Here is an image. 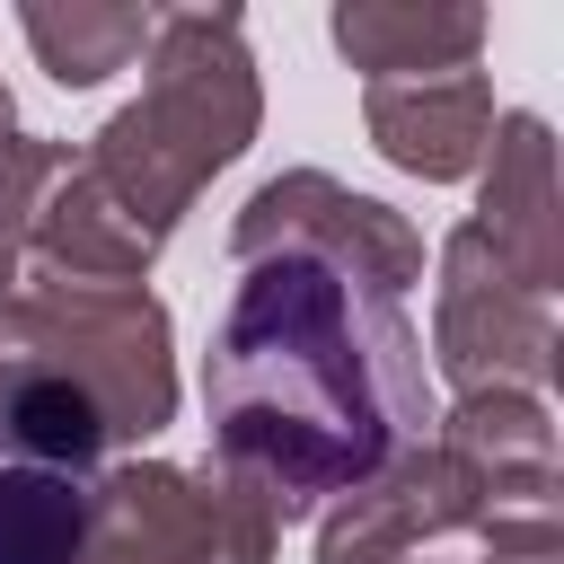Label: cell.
<instances>
[{
	"label": "cell",
	"instance_id": "obj_20",
	"mask_svg": "<svg viewBox=\"0 0 564 564\" xmlns=\"http://www.w3.org/2000/svg\"><path fill=\"white\" fill-rule=\"evenodd\" d=\"M414 564H449V555H414Z\"/></svg>",
	"mask_w": 564,
	"mask_h": 564
},
{
	"label": "cell",
	"instance_id": "obj_4",
	"mask_svg": "<svg viewBox=\"0 0 564 564\" xmlns=\"http://www.w3.org/2000/svg\"><path fill=\"white\" fill-rule=\"evenodd\" d=\"M229 256L238 264H264V256H308V264H335L370 291H414L423 282V229L379 203V194H352L344 176L326 167H291V176H264L238 220H229Z\"/></svg>",
	"mask_w": 564,
	"mask_h": 564
},
{
	"label": "cell",
	"instance_id": "obj_1",
	"mask_svg": "<svg viewBox=\"0 0 564 564\" xmlns=\"http://www.w3.org/2000/svg\"><path fill=\"white\" fill-rule=\"evenodd\" d=\"M212 467L247 476L282 520L388 476L432 441V370L405 308L335 264L264 256L203 352Z\"/></svg>",
	"mask_w": 564,
	"mask_h": 564
},
{
	"label": "cell",
	"instance_id": "obj_6",
	"mask_svg": "<svg viewBox=\"0 0 564 564\" xmlns=\"http://www.w3.org/2000/svg\"><path fill=\"white\" fill-rule=\"evenodd\" d=\"M88 494H97V520H115L150 564H273V538H282V511L229 467L132 458V467H106Z\"/></svg>",
	"mask_w": 564,
	"mask_h": 564
},
{
	"label": "cell",
	"instance_id": "obj_16",
	"mask_svg": "<svg viewBox=\"0 0 564 564\" xmlns=\"http://www.w3.org/2000/svg\"><path fill=\"white\" fill-rule=\"evenodd\" d=\"M62 167H70L62 141H18V132L0 141V300H18V282H26V229Z\"/></svg>",
	"mask_w": 564,
	"mask_h": 564
},
{
	"label": "cell",
	"instance_id": "obj_18",
	"mask_svg": "<svg viewBox=\"0 0 564 564\" xmlns=\"http://www.w3.org/2000/svg\"><path fill=\"white\" fill-rule=\"evenodd\" d=\"M79 564H150V555H141V546H132V538H123L115 520H97V529H88V555H79Z\"/></svg>",
	"mask_w": 564,
	"mask_h": 564
},
{
	"label": "cell",
	"instance_id": "obj_15",
	"mask_svg": "<svg viewBox=\"0 0 564 564\" xmlns=\"http://www.w3.org/2000/svg\"><path fill=\"white\" fill-rule=\"evenodd\" d=\"M97 529L88 476L62 467H9L0 458V564H79Z\"/></svg>",
	"mask_w": 564,
	"mask_h": 564
},
{
	"label": "cell",
	"instance_id": "obj_17",
	"mask_svg": "<svg viewBox=\"0 0 564 564\" xmlns=\"http://www.w3.org/2000/svg\"><path fill=\"white\" fill-rule=\"evenodd\" d=\"M485 564H564V538L555 520H511V529H485Z\"/></svg>",
	"mask_w": 564,
	"mask_h": 564
},
{
	"label": "cell",
	"instance_id": "obj_10",
	"mask_svg": "<svg viewBox=\"0 0 564 564\" xmlns=\"http://www.w3.org/2000/svg\"><path fill=\"white\" fill-rule=\"evenodd\" d=\"M106 423L88 405L79 379H62L44 361V344L26 335L18 300H0V458L9 467H62V476H88L97 485V458H106Z\"/></svg>",
	"mask_w": 564,
	"mask_h": 564
},
{
	"label": "cell",
	"instance_id": "obj_9",
	"mask_svg": "<svg viewBox=\"0 0 564 564\" xmlns=\"http://www.w3.org/2000/svg\"><path fill=\"white\" fill-rule=\"evenodd\" d=\"M361 123L388 167H405L423 185H458V176H476V159L494 141V79L485 70L379 79V88H361Z\"/></svg>",
	"mask_w": 564,
	"mask_h": 564
},
{
	"label": "cell",
	"instance_id": "obj_3",
	"mask_svg": "<svg viewBox=\"0 0 564 564\" xmlns=\"http://www.w3.org/2000/svg\"><path fill=\"white\" fill-rule=\"evenodd\" d=\"M26 335L62 379L88 388L106 441H150L176 414V361H167V308L141 282H26L18 291Z\"/></svg>",
	"mask_w": 564,
	"mask_h": 564
},
{
	"label": "cell",
	"instance_id": "obj_8",
	"mask_svg": "<svg viewBox=\"0 0 564 564\" xmlns=\"http://www.w3.org/2000/svg\"><path fill=\"white\" fill-rule=\"evenodd\" d=\"M538 300L564 282V212H555V132L546 115H494L476 159V220H467Z\"/></svg>",
	"mask_w": 564,
	"mask_h": 564
},
{
	"label": "cell",
	"instance_id": "obj_13",
	"mask_svg": "<svg viewBox=\"0 0 564 564\" xmlns=\"http://www.w3.org/2000/svg\"><path fill=\"white\" fill-rule=\"evenodd\" d=\"M26 256L44 264V282H141L159 256V229H141L97 176L88 159H70L26 229Z\"/></svg>",
	"mask_w": 564,
	"mask_h": 564
},
{
	"label": "cell",
	"instance_id": "obj_5",
	"mask_svg": "<svg viewBox=\"0 0 564 564\" xmlns=\"http://www.w3.org/2000/svg\"><path fill=\"white\" fill-rule=\"evenodd\" d=\"M432 361L458 397H538L555 370V300H538L476 229L441 238V282H432Z\"/></svg>",
	"mask_w": 564,
	"mask_h": 564
},
{
	"label": "cell",
	"instance_id": "obj_2",
	"mask_svg": "<svg viewBox=\"0 0 564 564\" xmlns=\"http://www.w3.org/2000/svg\"><path fill=\"white\" fill-rule=\"evenodd\" d=\"M150 79L132 106L106 115L88 176L141 220V229H176L185 203L256 141L264 123V88H256V53H247V18L238 9H159L150 26Z\"/></svg>",
	"mask_w": 564,
	"mask_h": 564
},
{
	"label": "cell",
	"instance_id": "obj_12",
	"mask_svg": "<svg viewBox=\"0 0 564 564\" xmlns=\"http://www.w3.org/2000/svg\"><path fill=\"white\" fill-rule=\"evenodd\" d=\"M485 9L476 0H335L326 35L352 70L379 79H441V70H467L476 44H485Z\"/></svg>",
	"mask_w": 564,
	"mask_h": 564
},
{
	"label": "cell",
	"instance_id": "obj_11",
	"mask_svg": "<svg viewBox=\"0 0 564 564\" xmlns=\"http://www.w3.org/2000/svg\"><path fill=\"white\" fill-rule=\"evenodd\" d=\"M441 432V449H458L467 467H476V485L494 494V520L485 529H511V520H555V485H564V467H555V414L538 405V397H511V388H494V397H458L449 414H432ZM476 529V538H485Z\"/></svg>",
	"mask_w": 564,
	"mask_h": 564
},
{
	"label": "cell",
	"instance_id": "obj_14",
	"mask_svg": "<svg viewBox=\"0 0 564 564\" xmlns=\"http://www.w3.org/2000/svg\"><path fill=\"white\" fill-rule=\"evenodd\" d=\"M18 26H26L35 62L62 88H97V79H115V70H132L150 53L159 9H132V0H26Z\"/></svg>",
	"mask_w": 564,
	"mask_h": 564
},
{
	"label": "cell",
	"instance_id": "obj_19",
	"mask_svg": "<svg viewBox=\"0 0 564 564\" xmlns=\"http://www.w3.org/2000/svg\"><path fill=\"white\" fill-rule=\"evenodd\" d=\"M9 132H18V106H9V88H0V141H9Z\"/></svg>",
	"mask_w": 564,
	"mask_h": 564
},
{
	"label": "cell",
	"instance_id": "obj_7",
	"mask_svg": "<svg viewBox=\"0 0 564 564\" xmlns=\"http://www.w3.org/2000/svg\"><path fill=\"white\" fill-rule=\"evenodd\" d=\"M494 494L476 485V467L441 441L405 449L388 476L335 494V511L317 520V564H414L432 538L449 529H485Z\"/></svg>",
	"mask_w": 564,
	"mask_h": 564
}]
</instances>
